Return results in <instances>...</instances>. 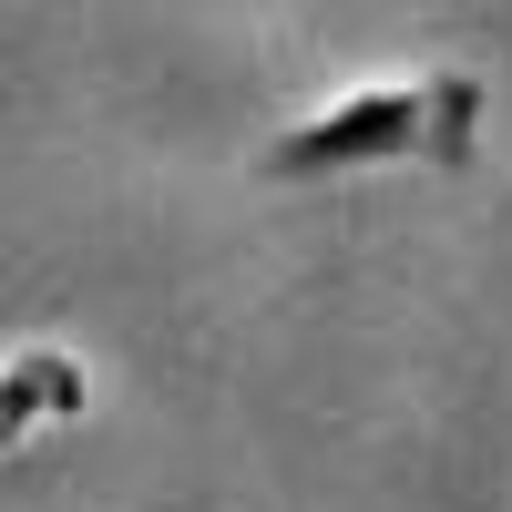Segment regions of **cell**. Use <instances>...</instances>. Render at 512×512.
<instances>
[{"label":"cell","instance_id":"1","mask_svg":"<svg viewBox=\"0 0 512 512\" xmlns=\"http://www.w3.org/2000/svg\"><path fill=\"white\" fill-rule=\"evenodd\" d=\"M482 144V82L472 72H410V82H369V93H338L308 123L256 154L267 185H338L369 175V164H472Z\"/></svg>","mask_w":512,"mask_h":512},{"label":"cell","instance_id":"2","mask_svg":"<svg viewBox=\"0 0 512 512\" xmlns=\"http://www.w3.org/2000/svg\"><path fill=\"white\" fill-rule=\"evenodd\" d=\"M72 410H82V369H72V359L31 349V359H11V369H0V451H11V441H31L41 420H72Z\"/></svg>","mask_w":512,"mask_h":512}]
</instances>
